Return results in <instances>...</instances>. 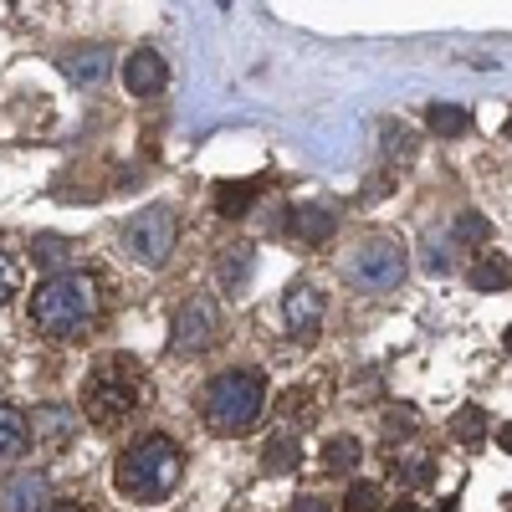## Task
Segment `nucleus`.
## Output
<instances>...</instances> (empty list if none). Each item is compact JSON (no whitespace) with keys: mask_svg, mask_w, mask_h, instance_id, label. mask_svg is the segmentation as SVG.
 Masks as SVG:
<instances>
[{"mask_svg":"<svg viewBox=\"0 0 512 512\" xmlns=\"http://www.w3.org/2000/svg\"><path fill=\"white\" fill-rule=\"evenodd\" d=\"M98 308H103L98 277L67 267V272H52L47 282L31 292V328L41 338L67 344V338H82V333L98 323Z\"/></svg>","mask_w":512,"mask_h":512,"instance_id":"f257e3e1","label":"nucleus"},{"mask_svg":"<svg viewBox=\"0 0 512 512\" xmlns=\"http://www.w3.org/2000/svg\"><path fill=\"white\" fill-rule=\"evenodd\" d=\"M185 477V451L175 436L164 431H144L134 436L118 456H113V487L128 497V502H164L169 492L180 487Z\"/></svg>","mask_w":512,"mask_h":512,"instance_id":"f03ea898","label":"nucleus"},{"mask_svg":"<svg viewBox=\"0 0 512 512\" xmlns=\"http://www.w3.org/2000/svg\"><path fill=\"white\" fill-rule=\"evenodd\" d=\"M267 410V374L262 369H226L205 384L200 415L216 436H246Z\"/></svg>","mask_w":512,"mask_h":512,"instance_id":"7ed1b4c3","label":"nucleus"},{"mask_svg":"<svg viewBox=\"0 0 512 512\" xmlns=\"http://www.w3.org/2000/svg\"><path fill=\"white\" fill-rule=\"evenodd\" d=\"M139 405V359L103 354L82 379V415L93 425H118Z\"/></svg>","mask_w":512,"mask_h":512,"instance_id":"20e7f679","label":"nucleus"},{"mask_svg":"<svg viewBox=\"0 0 512 512\" xmlns=\"http://www.w3.org/2000/svg\"><path fill=\"white\" fill-rule=\"evenodd\" d=\"M338 272H344V282L354 292H395L405 282V272H410V251H405L400 236L374 231V236H359L349 246V256L338 262Z\"/></svg>","mask_w":512,"mask_h":512,"instance_id":"39448f33","label":"nucleus"},{"mask_svg":"<svg viewBox=\"0 0 512 512\" xmlns=\"http://www.w3.org/2000/svg\"><path fill=\"white\" fill-rule=\"evenodd\" d=\"M175 241H180V216L169 205H144L139 216H128L123 226V251L134 256L139 267H164L175 256Z\"/></svg>","mask_w":512,"mask_h":512,"instance_id":"423d86ee","label":"nucleus"},{"mask_svg":"<svg viewBox=\"0 0 512 512\" xmlns=\"http://www.w3.org/2000/svg\"><path fill=\"white\" fill-rule=\"evenodd\" d=\"M216 338H221V308H216V297H185V303L175 308V323H169V349H175L180 359L190 354H205V349H216Z\"/></svg>","mask_w":512,"mask_h":512,"instance_id":"0eeeda50","label":"nucleus"},{"mask_svg":"<svg viewBox=\"0 0 512 512\" xmlns=\"http://www.w3.org/2000/svg\"><path fill=\"white\" fill-rule=\"evenodd\" d=\"M323 313H328L323 287L308 282V277H297L287 287V297H282V328L297 338V344H308V338H318V328H323Z\"/></svg>","mask_w":512,"mask_h":512,"instance_id":"6e6552de","label":"nucleus"},{"mask_svg":"<svg viewBox=\"0 0 512 512\" xmlns=\"http://www.w3.org/2000/svg\"><path fill=\"white\" fill-rule=\"evenodd\" d=\"M57 497H52V477L36 472V466H21L0 482V512H47Z\"/></svg>","mask_w":512,"mask_h":512,"instance_id":"1a4fd4ad","label":"nucleus"},{"mask_svg":"<svg viewBox=\"0 0 512 512\" xmlns=\"http://www.w3.org/2000/svg\"><path fill=\"white\" fill-rule=\"evenodd\" d=\"M272 231H287V236H297L303 246H318V241H328L333 231H338V216L328 205H292V210H282V221L272 226Z\"/></svg>","mask_w":512,"mask_h":512,"instance_id":"9d476101","label":"nucleus"},{"mask_svg":"<svg viewBox=\"0 0 512 512\" xmlns=\"http://www.w3.org/2000/svg\"><path fill=\"white\" fill-rule=\"evenodd\" d=\"M164 82H169V62L154 47L128 52V62H123V88L128 93H134V98H154V93H164Z\"/></svg>","mask_w":512,"mask_h":512,"instance_id":"9b49d317","label":"nucleus"},{"mask_svg":"<svg viewBox=\"0 0 512 512\" xmlns=\"http://www.w3.org/2000/svg\"><path fill=\"white\" fill-rule=\"evenodd\" d=\"M57 67L72 77V88H98V82H108V72H113V52L108 47H77V52L57 57Z\"/></svg>","mask_w":512,"mask_h":512,"instance_id":"f8f14e48","label":"nucleus"},{"mask_svg":"<svg viewBox=\"0 0 512 512\" xmlns=\"http://www.w3.org/2000/svg\"><path fill=\"white\" fill-rule=\"evenodd\" d=\"M26 446H31V415L16 410L11 400H0V466L26 456Z\"/></svg>","mask_w":512,"mask_h":512,"instance_id":"ddd939ff","label":"nucleus"},{"mask_svg":"<svg viewBox=\"0 0 512 512\" xmlns=\"http://www.w3.org/2000/svg\"><path fill=\"white\" fill-rule=\"evenodd\" d=\"M251 272H256V251H251L246 241H241V246H226V251L216 256V277H221V287H226L231 297H241V292H246Z\"/></svg>","mask_w":512,"mask_h":512,"instance_id":"4468645a","label":"nucleus"},{"mask_svg":"<svg viewBox=\"0 0 512 512\" xmlns=\"http://www.w3.org/2000/svg\"><path fill=\"white\" fill-rule=\"evenodd\" d=\"M297 466H303V441H297L292 431H277V436L262 446V472H267V477H292Z\"/></svg>","mask_w":512,"mask_h":512,"instance_id":"2eb2a0df","label":"nucleus"},{"mask_svg":"<svg viewBox=\"0 0 512 512\" xmlns=\"http://www.w3.org/2000/svg\"><path fill=\"white\" fill-rule=\"evenodd\" d=\"M31 436L47 441V446H67V441L77 436V420H72L67 405H41V410L31 415Z\"/></svg>","mask_w":512,"mask_h":512,"instance_id":"dca6fc26","label":"nucleus"},{"mask_svg":"<svg viewBox=\"0 0 512 512\" xmlns=\"http://www.w3.org/2000/svg\"><path fill=\"white\" fill-rule=\"evenodd\" d=\"M420 267L431 272V277H451V272H456V241H451V231H441V226L425 231V241H420Z\"/></svg>","mask_w":512,"mask_h":512,"instance_id":"f3484780","label":"nucleus"},{"mask_svg":"<svg viewBox=\"0 0 512 512\" xmlns=\"http://www.w3.org/2000/svg\"><path fill=\"white\" fill-rule=\"evenodd\" d=\"M256 195H262V185L256 180H226V185H216V216H226V221H241V216H251V205H256Z\"/></svg>","mask_w":512,"mask_h":512,"instance_id":"a211bd4d","label":"nucleus"},{"mask_svg":"<svg viewBox=\"0 0 512 512\" xmlns=\"http://www.w3.org/2000/svg\"><path fill=\"white\" fill-rule=\"evenodd\" d=\"M318 461H323V472L349 477L354 466L364 461V446H359V436H328V441H323V451H318Z\"/></svg>","mask_w":512,"mask_h":512,"instance_id":"6ab92c4d","label":"nucleus"},{"mask_svg":"<svg viewBox=\"0 0 512 512\" xmlns=\"http://www.w3.org/2000/svg\"><path fill=\"white\" fill-rule=\"evenodd\" d=\"M425 128L441 134V139H466V134H472V113L456 108V103H431V108H425Z\"/></svg>","mask_w":512,"mask_h":512,"instance_id":"aec40b11","label":"nucleus"},{"mask_svg":"<svg viewBox=\"0 0 512 512\" xmlns=\"http://www.w3.org/2000/svg\"><path fill=\"white\" fill-rule=\"evenodd\" d=\"M472 287H477V292H502V287H512V262H507V256H497V251L477 256Z\"/></svg>","mask_w":512,"mask_h":512,"instance_id":"412c9836","label":"nucleus"},{"mask_svg":"<svg viewBox=\"0 0 512 512\" xmlns=\"http://www.w3.org/2000/svg\"><path fill=\"white\" fill-rule=\"evenodd\" d=\"M390 477H395L405 492L431 487V482H436V461H431V456H400V461H390Z\"/></svg>","mask_w":512,"mask_h":512,"instance_id":"4be33fe9","label":"nucleus"},{"mask_svg":"<svg viewBox=\"0 0 512 512\" xmlns=\"http://www.w3.org/2000/svg\"><path fill=\"white\" fill-rule=\"evenodd\" d=\"M72 256V241L67 236H31V262L36 267H62Z\"/></svg>","mask_w":512,"mask_h":512,"instance_id":"5701e85b","label":"nucleus"},{"mask_svg":"<svg viewBox=\"0 0 512 512\" xmlns=\"http://www.w3.org/2000/svg\"><path fill=\"white\" fill-rule=\"evenodd\" d=\"M451 436H456V441H466V446H477V441L487 436V415H482L477 405H461V410H456V420H451Z\"/></svg>","mask_w":512,"mask_h":512,"instance_id":"b1692460","label":"nucleus"},{"mask_svg":"<svg viewBox=\"0 0 512 512\" xmlns=\"http://www.w3.org/2000/svg\"><path fill=\"white\" fill-rule=\"evenodd\" d=\"M487 236H492V226L477 216V210H461V216L451 221V241H456V246H482Z\"/></svg>","mask_w":512,"mask_h":512,"instance_id":"393cba45","label":"nucleus"},{"mask_svg":"<svg viewBox=\"0 0 512 512\" xmlns=\"http://www.w3.org/2000/svg\"><path fill=\"white\" fill-rule=\"evenodd\" d=\"M344 512H384V492L374 482H354L344 492Z\"/></svg>","mask_w":512,"mask_h":512,"instance_id":"a878e982","label":"nucleus"},{"mask_svg":"<svg viewBox=\"0 0 512 512\" xmlns=\"http://www.w3.org/2000/svg\"><path fill=\"white\" fill-rule=\"evenodd\" d=\"M379 134H384V154H390V159H410L415 154V139H410L405 123H384Z\"/></svg>","mask_w":512,"mask_h":512,"instance_id":"bb28decb","label":"nucleus"},{"mask_svg":"<svg viewBox=\"0 0 512 512\" xmlns=\"http://www.w3.org/2000/svg\"><path fill=\"white\" fill-rule=\"evenodd\" d=\"M415 431V405H390L384 410V436H410Z\"/></svg>","mask_w":512,"mask_h":512,"instance_id":"cd10ccee","label":"nucleus"},{"mask_svg":"<svg viewBox=\"0 0 512 512\" xmlns=\"http://www.w3.org/2000/svg\"><path fill=\"white\" fill-rule=\"evenodd\" d=\"M11 292H16V267L6 262V256H0V303H6Z\"/></svg>","mask_w":512,"mask_h":512,"instance_id":"c85d7f7f","label":"nucleus"},{"mask_svg":"<svg viewBox=\"0 0 512 512\" xmlns=\"http://www.w3.org/2000/svg\"><path fill=\"white\" fill-rule=\"evenodd\" d=\"M292 512H328V502L313 497V492H303V497H292Z\"/></svg>","mask_w":512,"mask_h":512,"instance_id":"c756f323","label":"nucleus"},{"mask_svg":"<svg viewBox=\"0 0 512 512\" xmlns=\"http://www.w3.org/2000/svg\"><path fill=\"white\" fill-rule=\"evenodd\" d=\"M47 512H93V507H82L77 497H57V502H52Z\"/></svg>","mask_w":512,"mask_h":512,"instance_id":"7c9ffc66","label":"nucleus"},{"mask_svg":"<svg viewBox=\"0 0 512 512\" xmlns=\"http://www.w3.org/2000/svg\"><path fill=\"white\" fill-rule=\"evenodd\" d=\"M497 441H502V451H512V420H507L502 431H497Z\"/></svg>","mask_w":512,"mask_h":512,"instance_id":"2f4dec72","label":"nucleus"},{"mask_svg":"<svg viewBox=\"0 0 512 512\" xmlns=\"http://www.w3.org/2000/svg\"><path fill=\"white\" fill-rule=\"evenodd\" d=\"M390 512H420V507H415V502H400V507H390Z\"/></svg>","mask_w":512,"mask_h":512,"instance_id":"473e14b6","label":"nucleus"},{"mask_svg":"<svg viewBox=\"0 0 512 512\" xmlns=\"http://www.w3.org/2000/svg\"><path fill=\"white\" fill-rule=\"evenodd\" d=\"M502 349H507V354H512V328H507V333H502Z\"/></svg>","mask_w":512,"mask_h":512,"instance_id":"72a5a7b5","label":"nucleus"},{"mask_svg":"<svg viewBox=\"0 0 512 512\" xmlns=\"http://www.w3.org/2000/svg\"><path fill=\"white\" fill-rule=\"evenodd\" d=\"M507 139H512V118H507Z\"/></svg>","mask_w":512,"mask_h":512,"instance_id":"f704fd0d","label":"nucleus"}]
</instances>
